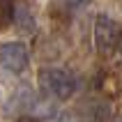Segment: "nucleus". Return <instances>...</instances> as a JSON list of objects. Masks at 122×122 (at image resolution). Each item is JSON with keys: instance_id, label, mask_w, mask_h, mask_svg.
Listing matches in <instances>:
<instances>
[{"instance_id": "8", "label": "nucleus", "mask_w": 122, "mask_h": 122, "mask_svg": "<svg viewBox=\"0 0 122 122\" xmlns=\"http://www.w3.org/2000/svg\"><path fill=\"white\" fill-rule=\"evenodd\" d=\"M117 122H122V115H120V117H117Z\"/></svg>"}, {"instance_id": "6", "label": "nucleus", "mask_w": 122, "mask_h": 122, "mask_svg": "<svg viewBox=\"0 0 122 122\" xmlns=\"http://www.w3.org/2000/svg\"><path fill=\"white\" fill-rule=\"evenodd\" d=\"M115 51H117V53L122 55V32L117 35V41H115Z\"/></svg>"}, {"instance_id": "5", "label": "nucleus", "mask_w": 122, "mask_h": 122, "mask_svg": "<svg viewBox=\"0 0 122 122\" xmlns=\"http://www.w3.org/2000/svg\"><path fill=\"white\" fill-rule=\"evenodd\" d=\"M90 0H62V5L67 7V9H81V7H85Z\"/></svg>"}, {"instance_id": "2", "label": "nucleus", "mask_w": 122, "mask_h": 122, "mask_svg": "<svg viewBox=\"0 0 122 122\" xmlns=\"http://www.w3.org/2000/svg\"><path fill=\"white\" fill-rule=\"evenodd\" d=\"M117 28L113 23L111 16L99 14L95 21V46L102 55H111L115 51V41H117Z\"/></svg>"}, {"instance_id": "7", "label": "nucleus", "mask_w": 122, "mask_h": 122, "mask_svg": "<svg viewBox=\"0 0 122 122\" xmlns=\"http://www.w3.org/2000/svg\"><path fill=\"white\" fill-rule=\"evenodd\" d=\"M16 122H39V120H37V117H21V120H16Z\"/></svg>"}, {"instance_id": "3", "label": "nucleus", "mask_w": 122, "mask_h": 122, "mask_svg": "<svg viewBox=\"0 0 122 122\" xmlns=\"http://www.w3.org/2000/svg\"><path fill=\"white\" fill-rule=\"evenodd\" d=\"M0 67L12 71V74H21L28 67V48L21 41H7L0 46Z\"/></svg>"}, {"instance_id": "4", "label": "nucleus", "mask_w": 122, "mask_h": 122, "mask_svg": "<svg viewBox=\"0 0 122 122\" xmlns=\"http://www.w3.org/2000/svg\"><path fill=\"white\" fill-rule=\"evenodd\" d=\"M14 21V5L12 0H0V30Z\"/></svg>"}, {"instance_id": "1", "label": "nucleus", "mask_w": 122, "mask_h": 122, "mask_svg": "<svg viewBox=\"0 0 122 122\" xmlns=\"http://www.w3.org/2000/svg\"><path fill=\"white\" fill-rule=\"evenodd\" d=\"M39 81L41 88L58 99H69L76 92V78L65 69H41Z\"/></svg>"}]
</instances>
